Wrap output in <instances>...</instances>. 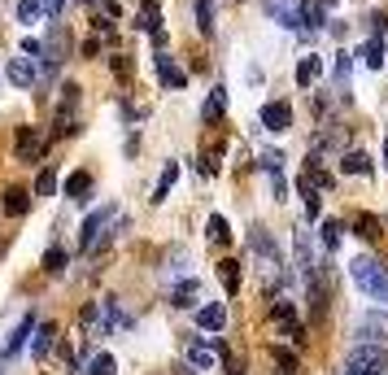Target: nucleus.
Listing matches in <instances>:
<instances>
[{"label": "nucleus", "mask_w": 388, "mask_h": 375, "mask_svg": "<svg viewBox=\"0 0 388 375\" xmlns=\"http://www.w3.org/2000/svg\"><path fill=\"white\" fill-rule=\"evenodd\" d=\"M88 375H114V358H110V354H92Z\"/></svg>", "instance_id": "obj_30"}, {"label": "nucleus", "mask_w": 388, "mask_h": 375, "mask_svg": "<svg viewBox=\"0 0 388 375\" xmlns=\"http://www.w3.org/2000/svg\"><path fill=\"white\" fill-rule=\"evenodd\" d=\"M40 61H44V57H27V53H22V57H9V66H5L9 83H13V88H22V92H31V88H35V83L44 79Z\"/></svg>", "instance_id": "obj_3"}, {"label": "nucleus", "mask_w": 388, "mask_h": 375, "mask_svg": "<svg viewBox=\"0 0 388 375\" xmlns=\"http://www.w3.org/2000/svg\"><path fill=\"white\" fill-rule=\"evenodd\" d=\"M196 297H201V280H184V284L170 292V302H175L179 310H192V306H196Z\"/></svg>", "instance_id": "obj_13"}, {"label": "nucleus", "mask_w": 388, "mask_h": 375, "mask_svg": "<svg viewBox=\"0 0 388 375\" xmlns=\"http://www.w3.org/2000/svg\"><path fill=\"white\" fill-rule=\"evenodd\" d=\"M262 166L275 174V170H283V153H279V148H275V153H262Z\"/></svg>", "instance_id": "obj_36"}, {"label": "nucleus", "mask_w": 388, "mask_h": 375, "mask_svg": "<svg viewBox=\"0 0 388 375\" xmlns=\"http://www.w3.org/2000/svg\"><path fill=\"white\" fill-rule=\"evenodd\" d=\"M384 162H388V144H384Z\"/></svg>", "instance_id": "obj_40"}, {"label": "nucleus", "mask_w": 388, "mask_h": 375, "mask_svg": "<svg viewBox=\"0 0 388 375\" xmlns=\"http://www.w3.org/2000/svg\"><path fill=\"white\" fill-rule=\"evenodd\" d=\"M40 13H44V0H18V22H40Z\"/></svg>", "instance_id": "obj_26"}, {"label": "nucleus", "mask_w": 388, "mask_h": 375, "mask_svg": "<svg viewBox=\"0 0 388 375\" xmlns=\"http://www.w3.org/2000/svg\"><path fill=\"white\" fill-rule=\"evenodd\" d=\"M371 22H375V31H388V18H384V13H375Z\"/></svg>", "instance_id": "obj_39"}, {"label": "nucleus", "mask_w": 388, "mask_h": 375, "mask_svg": "<svg viewBox=\"0 0 388 375\" xmlns=\"http://www.w3.org/2000/svg\"><path fill=\"white\" fill-rule=\"evenodd\" d=\"M22 53H27V57H48V53H44V44H40V40H31V35L22 40Z\"/></svg>", "instance_id": "obj_34"}, {"label": "nucleus", "mask_w": 388, "mask_h": 375, "mask_svg": "<svg viewBox=\"0 0 388 375\" xmlns=\"http://www.w3.org/2000/svg\"><path fill=\"white\" fill-rule=\"evenodd\" d=\"M358 236H362V240H375V236H380V222H375L371 214H358Z\"/></svg>", "instance_id": "obj_33"}, {"label": "nucleus", "mask_w": 388, "mask_h": 375, "mask_svg": "<svg viewBox=\"0 0 388 375\" xmlns=\"http://www.w3.org/2000/svg\"><path fill=\"white\" fill-rule=\"evenodd\" d=\"M249 244H253V254L262 258V266L279 275V266H283V262H279V249H275V240H271L262 227H253V232H249Z\"/></svg>", "instance_id": "obj_5"}, {"label": "nucleus", "mask_w": 388, "mask_h": 375, "mask_svg": "<svg viewBox=\"0 0 388 375\" xmlns=\"http://www.w3.org/2000/svg\"><path fill=\"white\" fill-rule=\"evenodd\" d=\"M188 367L210 371V367H214V349L205 345V340H188Z\"/></svg>", "instance_id": "obj_14"}, {"label": "nucleus", "mask_w": 388, "mask_h": 375, "mask_svg": "<svg viewBox=\"0 0 388 375\" xmlns=\"http://www.w3.org/2000/svg\"><path fill=\"white\" fill-rule=\"evenodd\" d=\"M13 153H18V162H31V157H40V153H44V140H40V131H31V127H18Z\"/></svg>", "instance_id": "obj_8"}, {"label": "nucleus", "mask_w": 388, "mask_h": 375, "mask_svg": "<svg viewBox=\"0 0 388 375\" xmlns=\"http://www.w3.org/2000/svg\"><path fill=\"white\" fill-rule=\"evenodd\" d=\"M349 74H353V57L341 53V57H336V83H341L345 92H349Z\"/></svg>", "instance_id": "obj_29"}, {"label": "nucleus", "mask_w": 388, "mask_h": 375, "mask_svg": "<svg viewBox=\"0 0 388 375\" xmlns=\"http://www.w3.org/2000/svg\"><path fill=\"white\" fill-rule=\"evenodd\" d=\"M27 336H35V314H22L18 332H13L9 345H5V358H18V354H22V345H27Z\"/></svg>", "instance_id": "obj_9"}, {"label": "nucleus", "mask_w": 388, "mask_h": 375, "mask_svg": "<svg viewBox=\"0 0 388 375\" xmlns=\"http://www.w3.org/2000/svg\"><path fill=\"white\" fill-rule=\"evenodd\" d=\"M61 9H66V0H44V13H53V18H61Z\"/></svg>", "instance_id": "obj_37"}, {"label": "nucleus", "mask_w": 388, "mask_h": 375, "mask_svg": "<svg viewBox=\"0 0 388 375\" xmlns=\"http://www.w3.org/2000/svg\"><path fill=\"white\" fill-rule=\"evenodd\" d=\"M341 170H345V174H371L375 166H371L367 153H345V157H341Z\"/></svg>", "instance_id": "obj_21"}, {"label": "nucleus", "mask_w": 388, "mask_h": 375, "mask_svg": "<svg viewBox=\"0 0 388 375\" xmlns=\"http://www.w3.org/2000/svg\"><path fill=\"white\" fill-rule=\"evenodd\" d=\"M53 340H57V328H53V323H40L35 340H31V354L35 358H48V354H53Z\"/></svg>", "instance_id": "obj_12"}, {"label": "nucleus", "mask_w": 388, "mask_h": 375, "mask_svg": "<svg viewBox=\"0 0 388 375\" xmlns=\"http://www.w3.org/2000/svg\"><path fill=\"white\" fill-rule=\"evenodd\" d=\"M275 362L283 367V375H297V354H293V349H283V345H275Z\"/></svg>", "instance_id": "obj_32"}, {"label": "nucleus", "mask_w": 388, "mask_h": 375, "mask_svg": "<svg viewBox=\"0 0 388 375\" xmlns=\"http://www.w3.org/2000/svg\"><path fill=\"white\" fill-rule=\"evenodd\" d=\"M118 218V206H105V210H96V214H88V222H83V236H79V244H83V254H92L96 249V240L105 236V227Z\"/></svg>", "instance_id": "obj_4"}, {"label": "nucleus", "mask_w": 388, "mask_h": 375, "mask_svg": "<svg viewBox=\"0 0 388 375\" xmlns=\"http://www.w3.org/2000/svg\"><path fill=\"white\" fill-rule=\"evenodd\" d=\"M341 232H345V222L327 218V222H323V244H327V249H336V244H341Z\"/></svg>", "instance_id": "obj_31"}, {"label": "nucleus", "mask_w": 388, "mask_h": 375, "mask_svg": "<svg viewBox=\"0 0 388 375\" xmlns=\"http://www.w3.org/2000/svg\"><path fill=\"white\" fill-rule=\"evenodd\" d=\"M345 371H349V375H384V371H388V349H380V345H371V340L353 345L349 354H345Z\"/></svg>", "instance_id": "obj_2"}, {"label": "nucleus", "mask_w": 388, "mask_h": 375, "mask_svg": "<svg viewBox=\"0 0 388 375\" xmlns=\"http://www.w3.org/2000/svg\"><path fill=\"white\" fill-rule=\"evenodd\" d=\"M196 323H201L205 332H223V328H227V310H223L218 302H210V306L196 310Z\"/></svg>", "instance_id": "obj_10"}, {"label": "nucleus", "mask_w": 388, "mask_h": 375, "mask_svg": "<svg viewBox=\"0 0 388 375\" xmlns=\"http://www.w3.org/2000/svg\"><path fill=\"white\" fill-rule=\"evenodd\" d=\"M140 31H148V35H158V31H162V18H158V0H148V5L140 9Z\"/></svg>", "instance_id": "obj_23"}, {"label": "nucleus", "mask_w": 388, "mask_h": 375, "mask_svg": "<svg viewBox=\"0 0 388 375\" xmlns=\"http://www.w3.org/2000/svg\"><path fill=\"white\" fill-rule=\"evenodd\" d=\"M114 74H118V79H127V74H131V66H127V57H114Z\"/></svg>", "instance_id": "obj_38"}, {"label": "nucleus", "mask_w": 388, "mask_h": 375, "mask_svg": "<svg viewBox=\"0 0 388 375\" xmlns=\"http://www.w3.org/2000/svg\"><path fill=\"white\" fill-rule=\"evenodd\" d=\"M5 210H9L13 218H22V214L31 210V192H27V188H9V192H5Z\"/></svg>", "instance_id": "obj_18"}, {"label": "nucleus", "mask_w": 388, "mask_h": 375, "mask_svg": "<svg viewBox=\"0 0 388 375\" xmlns=\"http://www.w3.org/2000/svg\"><path fill=\"white\" fill-rule=\"evenodd\" d=\"M319 74H323V61H319L314 53H310V57H301V61H297V83H301V88H310V83H319Z\"/></svg>", "instance_id": "obj_15"}, {"label": "nucleus", "mask_w": 388, "mask_h": 375, "mask_svg": "<svg viewBox=\"0 0 388 375\" xmlns=\"http://www.w3.org/2000/svg\"><path fill=\"white\" fill-rule=\"evenodd\" d=\"M53 192H57V170L44 166V170L35 174V196H53Z\"/></svg>", "instance_id": "obj_24"}, {"label": "nucleus", "mask_w": 388, "mask_h": 375, "mask_svg": "<svg viewBox=\"0 0 388 375\" xmlns=\"http://www.w3.org/2000/svg\"><path fill=\"white\" fill-rule=\"evenodd\" d=\"M271 192H275V201H283V196H288V184H283V174H279V170L271 174Z\"/></svg>", "instance_id": "obj_35"}, {"label": "nucleus", "mask_w": 388, "mask_h": 375, "mask_svg": "<svg viewBox=\"0 0 388 375\" xmlns=\"http://www.w3.org/2000/svg\"><path fill=\"white\" fill-rule=\"evenodd\" d=\"M88 188H92V174L88 170H74L70 179H66V196H70V201H83Z\"/></svg>", "instance_id": "obj_19"}, {"label": "nucleus", "mask_w": 388, "mask_h": 375, "mask_svg": "<svg viewBox=\"0 0 388 375\" xmlns=\"http://www.w3.org/2000/svg\"><path fill=\"white\" fill-rule=\"evenodd\" d=\"M262 127H266V131H275V136H279V131H288V127H293V109L283 105V101L262 105Z\"/></svg>", "instance_id": "obj_7"}, {"label": "nucleus", "mask_w": 388, "mask_h": 375, "mask_svg": "<svg viewBox=\"0 0 388 375\" xmlns=\"http://www.w3.org/2000/svg\"><path fill=\"white\" fill-rule=\"evenodd\" d=\"M349 275H353V284L371 297L375 306H388V266L375 262V258H353L349 262Z\"/></svg>", "instance_id": "obj_1"}, {"label": "nucleus", "mask_w": 388, "mask_h": 375, "mask_svg": "<svg viewBox=\"0 0 388 375\" xmlns=\"http://www.w3.org/2000/svg\"><path fill=\"white\" fill-rule=\"evenodd\" d=\"M175 179H179V162H170L166 170H162V179H158V188H153V201H166V196H170V188H175Z\"/></svg>", "instance_id": "obj_20"}, {"label": "nucleus", "mask_w": 388, "mask_h": 375, "mask_svg": "<svg viewBox=\"0 0 388 375\" xmlns=\"http://www.w3.org/2000/svg\"><path fill=\"white\" fill-rule=\"evenodd\" d=\"M227 240H231V232H227V218H223V214H214V218H210V244H218V249H223Z\"/></svg>", "instance_id": "obj_27"}, {"label": "nucleus", "mask_w": 388, "mask_h": 375, "mask_svg": "<svg viewBox=\"0 0 388 375\" xmlns=\"http://www.w3.org/2000/svg\"><path fill=\"white\" fill-rule=\"evenodd\" d=\"M218 280H223V288H227V297H236L240 292V262H218Z\"/></svg>", "instance_id": "obj_17"}, {"label": "nucleus", "mask_w": 388, "mask_h": 375, "mask_svg": "<svg viewBox=\"0 0 388 375\" xmlns=\"http://www.w3.org/2000/svg\"><path fill=\"white\" fill-rule=\"evenodd\" d=\"M66 262H70V258H66V249H48V254H44V270H48V275L66 270Z\"/></svg>", "instance_id": "obj_28"}, {"label": "nucleus", "mask_w": 388, "mask_h": 375, "mask_svg": "<svg viewBox=\"0 0 388 375\" xmlns=\"http://www.w3.org/2000/svg\"><path fill=\"white\" fill-rule=\"evenodd\" d=\"M158 79H162L166 88H184V83H188V74L175 66V57H166V53H162V57H158Z\"/></svg>", "instance_id": "obj_11"}, {"label": "nucleus", "mask_w": 388, "mask_h": 375, "mask_svg": "<svg viewBox=\"0 0 388 375\" xmlns=\"http://www.w3.org/2000/svg\"><path fill=\"white\" fill-rule=\"evenodd\" d=\"M223 114H227V88H214V92H210V101H205V118L218 122Z\"/></svg>", "instance_id": "obj_22"}, {"label": "nucleus", "mask_w": 388, "mask_h": 375, "mask_svg": "<svg viewBox=\"0 0 388 375\" xmlns=\"http://www.w3.org/2000/svg\"><path fill=\"white\" fill-rule=\"evenodd\" d=\"M341 375H349V371H341Z\"/></svg>", "instance_id": "obj_42"}, {"label": "nucleus", "mask_w": 388, "mask_h": 375, "mask_svg": "<svg viewBox=\"0 0 388 375\" xmlns=\"http://www.w3.org/2000/svg\"><path fill=\"white\" fill-rule=\"evenodd\" d=\"M358 57L367 61L371 70H380V66H384V57H388V48H384V40H380V35H371L367 44H362V53H358Z\"/></svg>", "instance_id": "obj_16"}, {"label": "nucleus", "mask_w": 388, "mask_h": 375, "mask_svg": "<svg viewBox=\"0 0 388 375\" xmlns=\"http://www.w3.org/2000/svg\"><path fill=\"white\" fill-rule=\"evenodd\" d=\"M83 5H96V0H83Z\"/></svg>", "instance_id": "obj_41"}, {"label": "nucleus", "mask_w": 388, "mask_h": 375, "mask_svg": "<svg viewBox=\"0 0 388 375\" xmlns=\"http://www.w3.org/2000/svg\"><path fill=\"white\" fill-rule=\"evenodd\" d=\"M196 27L205 35H214V0H196Z\"/></svg>", "instance_id": "obj_25"}, {"label": "nucleus", "mask_w": 388, "mask_h": 375, "mask_svg": "<svg viewBox=\"0 0 388 375\" xmlns=\"http://www.w3.org/2000/svg\"><path fill=\"white\" fill-rule=\"evenodd\" d=\"M358 336H362V340H384V336H388V306L362 314V319H358Z\"/></svg>", "instance_id": "obj_6"}]
</instances>
